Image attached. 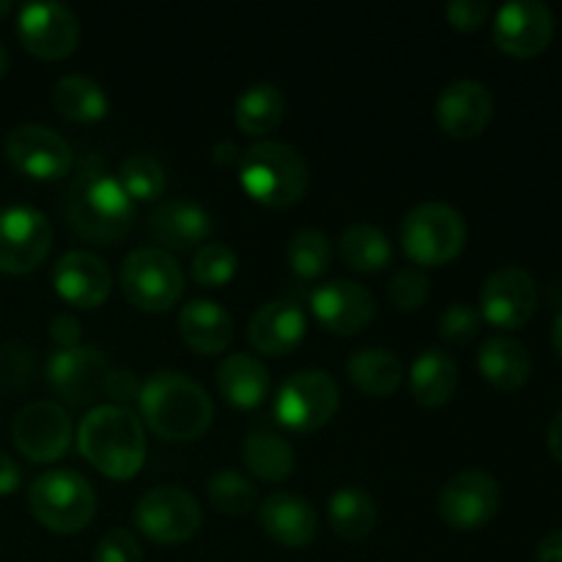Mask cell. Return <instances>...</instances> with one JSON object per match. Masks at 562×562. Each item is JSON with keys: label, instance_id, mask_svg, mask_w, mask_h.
<instances>
[{"label": "cell", "instance_id": "cell-2", "mask_svg": "<svg viewBox=\"0 0 562 562\" xmlns=\"http://www.w3.org/2000/svg\"><path fill=\"white\" fill-rule=\"evenodd\" d=\"M140 417L165 442H195L212 426V398L184 373L157 371L140 384Z\"/></svg>", "mask_w": 562, "mask_h": 562}, {"label": "cell", "instance_id": "cell-48", "mask_svg": "<svg viewBox=\"0 0 562 562\" xmlns=\"http://www.w3.org/2000/svg\"><path fill=\"white\" fill-rule=\"evenodd\" d=\"M552 344H554V351L562 357V311L560 316L554 318V327H552Z\"/></svg>", "mask_w": 562, "mask_h": 562}, {"label": "cell", "instance_id": "cell-10", "mask_svg": "<svg viewBox=\"0 0 562 562\" xmlns=\"http://www.w3.org/2000/svg\"><path fill=\"white\" fill-rule=\"evenodd\" d=\"M53 247V225L47 214L31 206L0 212V272L27 274L44 263Z\"/></svg>", "mask_w": 562, "mask_h": 562}, {"label": "cell", "instance_id": "cell-41", "mask_svg": "<svg viewBox=\"0 0 562 562\" xmlns=\"http://www.w3.org/2000/svg\"><path fill=\"white\" fill-rule=\"evenodd\" d=\"M445 14H448V22L456 31L472 33L483 27V22L492 14V5L486 0H453V3H448Z\"/></svg>", "mask_w": 562, "mask_h": 562}, {"label": "cell", "instance_id": "cell-3", "mask_svg": "<svg viewBox=\"0 0 562 562\" xmlns=\"http://www.w3.org/2000/svg\"><path fill=\"white\" fill-rule=\"evenodd\" d=\"M82 459L110 481H130L146 461V431L126 406L104 404L88 412L77 428Z\"/></svg>", "mask_w": 562, "mask_h": 562}, {"label": "cell", "instance_id": "cell-40", "mask_svg": "<svg viewBox=\"0 0 562 562\" xmlns=\"http://www.w3.org/2000/svg\"><path fill=\"white\" fill-rule=\"evenodd\" d=\"M93 562H143V547L130 530L115 527V530L104 532L102 541L97 543Z\"/></svg>", "mask_w": 562, "mask_h": 562}, {"label": "cell", "instance_id": "cell-47", "mask_svg": "<svg viewBox=\"0 0 562 562\" xmlns=\"http://www.w3.org/2000/svg\"><path fill=\"white\" fill-rule=\"evenodd\" d=\"M547 445H549V453L554 456V461H560V464H562V412L558 417H554L552 426H549Z\"/></svg>", "mask_w": 562, "mask_h": 562}, {"label": "cell", "instance_id": "cell-21", "mask_svg": "<svg viewBox=\"0 0 562 562\" xmlns=\"http://www.w3.org/2000/svg\"><path fill=\"white\" fill-rule=\"evenodd\" d=\"M307 316L296 302L272 300L258 307L247 327V338L258 355L285 357L305 340Z\"/></svg>", "mask_w": 562, "mask_h": 562}, {"label": "cell", "instance_id": "cell-33", "mask_svg": "<svg viewBox=\"0 0 562 562\" xmlns=\"http://www.w3.org/2000/svg\"><path fill=\"white\" fill-rule=\"evenodd\" d=\"M340 258L349 269L362 274L382 272L393 261V245L387 236L368 223H355L340 236Z\"/></svg>", "mask_w": 562, "mask_h": 562}, {"label": "cell", "instance_id": "cell-28", "mask_svg": "<svg viewBox=\"0 0 562 562\" xmlns=\"http://www.w3.org/2000/svg\"><path fill=\"white\" fill-rule=\"evenodd\" d=\"M351 384L368 398H390L404 382V366L387 349H360L346 362Z\"/></svg>", "mask_w": 562, "mask_h": 562}, {"label": "cell", "instance_id": "cell-44", "mask_svg": "<svg viewBox=\"0 0 562 562\" xmlns=\"http://www.w3.org/2000/svg\"><path fill=\"white\" fill-rule=\"evenodd\" d=\"M20 481H22V472L20 467H16V461L11 459V456L0 453V497L14 494L16 488H20Z\"/></svg>", "mask_w": 562, "mask_h": 562}, {"label": "cell", "instance_id": "cell-26", "mask_svg": "<svg viewBox=\"0 0 562 562\" xmlns=\"http://www.w3.org/2000/svg\"><path fill=\"white\" fill-rule=\"evenodd\" d=\"M477 368H481L483 379L492 387L503 390V393H514V390L525 387L530 382L532 360L525 344L514 338H488L477 351Z\"/></svg>", "mask_w": 562, "mask_h": 562}, {"label": "cell", "instance_id": "cell-17", "mask_svg": "<svg viewBox=\"0 0 562 562\" xmlns=\"http://www.w3.org/2000/svg\"><path fill=\"white\" fill-rule=\"evenodd\" d=\"M538 305V289L530 272L519 267L497 269L483 283L481 291V318L492 327L519 329L532 318Z\"/></svg>", "mask_w": 562, "mask_h": 562}, {"label": "cell", "instance_id": "cell-32", "mask_svg": "<svg viewBox=\"0 0 562 562\" xmlns=\"http://www.w3.org/2000/svg\"><path fill=\"white\" fill-rule=\"evenodd\" d=\"M285 115V97L272 82H256L247 88L234 108V121L247 137L269 135Z\"/></svg>", "mask_w": 562, "mask_h": 562}, {"label": "cell", "instance_id": "cell-8", "mask_svg": "<svg viewBox=\"0 0 562 562\" xmlns=\"http://www.w3.org/2000/svg\"><path fill=\"white\" fill-rule=\"evenodd\" d=\"M340 406V390L327 371H296L274 395V417L294 434H313L327 426Z\"/></svg>", "mask_w": 562, "mask_h": 562}, {"label": "cell", "instance_id": "cell-4", "mask_svg": "<svg viewBox=\"0 0 562 562\" xmlns=\"http://www.w3.org/2000/svg\"><path fill=\"white\" fill-rule=\"evenodd\" d=\"M241 190L269 209H289L305 198L311 168L289 143L263 140L247 148L239 162Z\"/></svg>", "mask_w": 562, "mask_h": 562}, {"label": "cell", "instance_id": "cell-46", "mask_svg": "<svg viewBox=\"0 0 562 562\" xmlns=\"http://www.w3.org/2000/svg\"><path fill=\"white\" fill-rule=\"evenodd\" d=\"M212 159L217 165H223V168H228V165L241 162V151H239V146H236V143L220 140L217 146L212 148Z\"/></svg>", "mask_w": 562, "mask_h": 562}, {"label": "cell", "instance_id": "cell-25", "mask_svg": "<svg viewBox=\"0 0 562 562\" xmlns=\"http://www.w3.org/2000/svg\"><path fill=\"white\" fill-rule=\"evenodd\" d=\"M217 390L234 409H256L269 395V371L258 357L236 351L217 368Z\"/></svg>", "mask_w": 562, "mask_h": 562}, {"label": "cell", "instance_id": "cell-23", "mask_svg": "<svg viewBox=\"0 0 562 562\" xmlns=\"http://www.w3.org/2000/svg\"><path fill=\"white\" fill-rule=\"evenodd\" d=\"M258 525L280 547L302 549L316 538L318 514L305 497L280 492L258 505Z\"/></svg>", "mask_w": 562, "mask_h": 562}, {"label": "cell", "instance_id": "cell-16", "mask_svg": "<svg viewBox=\"0 0 562 562\" xmlns=\"http://www.w3.org/2000/svg\"><path fill=\"white\" fill-rule=\"evenodd\" d=\"M554 16L538 0L505 3L494 16V44L510 58H536L552 44Z\"/></svg>", "mask_w": 562, "mask_h": 562}, {"label": "cell", "instance_id": "cell-45", "mask_svg": "<svg viewBox=\"0 0 562 562\" xmlns=\"http://www.w3.org/2000/svg\"><path fill=\"white\" fill-rule=\"evenodd\" d=\"M536 562H562V530L549 532V536L538 543Z\"/></svg>", "mask_w": 562, "mask_h": 562}, {"label": "cell", "instance_id": "cell-39", "mask_svg": "<svg viewBox=\"0 0 562 562\" xmlns=\"http://www.w3.org/2000/svg\"><path fill=\"white\" fill-rule=\"evenodd\" d=\"M481 311L467 302H456L439 318V335H442L448 344H470L472 338L481 329Z\"/></svg>", "mask_w": 562, "mask_h": 562}, {"label": "cell", "instance_id": "cell-29", "mask_svg": "<svg viewBox=\"0 0 562 562\" xmlns=\"http://www.w3.org/2000/svg\"><path fill=\"white\" fill-rule=\"evenodd\" d=\"M53 104L71 124H93L110 113V99L97 80L86 75H66L55 82Z\"/></svg>", "mask_w": 562, "mask_h": 562}, {"label": "cell", "instance_id": "cell-1", "mask_svg": "<svg viewBox=\"0 0 562 562\" xmlns=\"http://www.w3.org/2000/svg\"><path fill=\"white\" fill-rule=\"evenodd\" d=\"M66 223L80 239L93 245H115L124 239L135 220V203L126 195L108 165L91 154L77 168L75 181L66 192Z\"/></svg>", "mask_w": 562, "mask_h": 562}, {"label": "cell", "instance_id": "cell-37", "mask_svg": "<svg viewBox=\"0 0 562 562\" xmlns=\"http://www.w3.org/2000/svg\"><path fill=\"white\" fill-rule=\"evenodd\" d=\"M333 250L322 231H296L289 241V267L300 280H318L329 269Z\"/></svg>", "mask_w": 562, "mask_h": 562}, {"label": "cell", "instance_id": "cell-24", "mask_svg": "<svg viewBox=\"0 0 562 562\" xmlns=\"http://www.w3.org/2000/svg\"><path fill=\"white\" fill-rule=\"evenodd\" d=\"M179 335L195 355H220L234 340V318L212 300H192L179 313Z\"/></svg>", "mask_w": 562, "mask_h": 562}, {"label": "cell", "instance_id": "cell-50", "mask_svg": "<svg viewBox=\"0 0 562 562\" xmlns=\"http://www.w3.org/2000/svg\"><path fill=\"white\" fill-rule=\"evenodd\" d=\"M9 11H11V3H9V0H0V20H3V16L9 14Z\"/></svg>", "mask_w": 562, "mask_h": 562}, {"label": "cell", "instance_id": "cell-5", "mask_svg": "<svg viewBox=\"0 0 562 562\" xmlns=\"http://www.w3.org/2000/svg\"><path fill=\"white\" fill-rule=\"evenodd\" d=\"M31 514L42 527L58 536H75L91 525L97 514V492L75 470H49L31 483Z\"/></svg>", "mask_w": 562, "mask_h": 562}, {"label": "cell", "instance_id": "cell-43", "mask_svg": "<svg viewBox=\"0 0 562 562\" xmlns=\"http://www.w3.org/2000/svg\"><path fill=\"white\" fill-rule=\"evenodd\" d=\"M104 393H108L113 401H119L121 406L124 401H132L140 395V384L135 382L132 371H110L108 384H104Z\"/></svg>", "mask_w": 562, "mask_h": 562}, {"label": "cell", "instance_id": "cell-49", "mask_svg": "<svg viewBox=\"0 0 562 562\" xmlns=\"http://www.w3.org/2000/svg\"><path fill=\"white\" fill-rule=\"evenodd\" d=\"M5 71H9V53H5V47L0 44V80H3Z\"/></svg>", "mask_w": 562, "mask_h": 562}, {"label": "cell", "instance_id": "cell-22", "mask_svg": "<svg viewBox=\"0 0 562 562\" xmlns=\"http://www.w3.org/2000/svg\"><path fill=\"white\" fill-rule=\"evenodd\" d=\"M212 228L214 225L206 209L181 201V198L159 203L148 217V231L154 239L176 252H192L203 247L212 236Z\"/></svg>", "mask_w": 562, "mask_h": 562}, {"label": "cell", "instance_id": "cell-35", "mask_svg": "<svg viewBox=\"0 0 562 562\" xmlns=\"http://www.w3.org/2000/svg\"><path fill=\"white\" fill-rule=\"evenodd\" d=\"M209 503L214 510L225 516H245L250 510L258 508V492L250 483V477H245L236 470H220L209 477Z\"/></svg>", "mask_w": 562, "mask_h": 562}, {"label": "cell", "instance_id": "cell-42", "mask_svg": "<svg viewBox=\"0 0 562 562\" xmlns=\"http://www.w3.org/2000/svg\"><path fill=\"white\" fill-rule=\"evenodd\" d=\"M49 338L58 344V349H75V346H80L82 338L80 322L71 313H58L49 324Z\"/></svg>", "mask_w": 562, "mask_h": 562}, {"label": "cell", "instance_id": "cell-19", "mask_svg": "<svg viewBox=\"0 0 562 562\" xmlns=\"http://www.w3.org/2000/svg\"><path fill=\"white\" fill-rule=\"evenodd\" d=\"M439 130L456 140H475L486 132L494 115V97L483 82L456 80L437 99Z\"/></svg>", "mask_w": 562, "mask_h": 562}, {"label": "cell", "instance_id": "cell-34", "mask_svg": "<svg viewBox=\"0 0 562 562\" xmlns=\"http://www.w3.org/2000/svg\"><path fill=\"white\" fill-rule=\"evenodd\" d=\"M119 184L124 187L132 203H154L165 195V168L159 165L157 157L151 154H130L124 162L119 165Z\"/></svg>", "mask_w": 562, "mask_h": 562}, {"label": "cell", "instance_id": "cell-12", "mask_svg": "<svg viewBox=\"0 0 562 562\" xmlns=\"http://www.w3.org/2000/svg\"><path fill=\"white\" fill-rule=\"evenodd\" d=\"M110 360L97 346L58 349L47 362V382L69 406H91L104 393Z\"/></svg>", "mask_w": 562, "mask_h": 562}, {"label": "cell", "instance_id": "cell-31", "mask_svg": "<svg viewBox=\"0 0 562 562\" xmlns=\"http://www.w3.org/2000/svg\"><path fill=\"white\" fill-rule=\"evenodd\" d=\"M327 519L335 536L344 538V541L360 543L376 527V505H373V497L368 492L346 486L335 492L333 499H329Z\"/></svg>", "mask_w": 562, "mask_h": 562}, {"label": "cell", "instance_id": "cell-38", "mask_svg": "<svg viewBox=\"0 0 562 562\" xmlns=\"http://www.w3.org/2000/svg\"><path fill=\"white\" fill-rule=\"evenodd\" d=\"M431 296V280L426 278V272L417 267H406L401 272L393 274L390 280V302L395 305V311L401 313H415Z\"/></svg>", "mask_w": 562, "mask_h": 562}, {"label": "cell", "instance_id": "cell-6", "mask_svg": "<svg viewBox=\"0 0 562 562\" xmlns=\"http://www.w3.org/2000/svg\"><path fill=\"white\" fill-rule=\"evenodd\" d=\"M401 245H404L409 261L420 263V267H445V263L456 261L464 250V217L448 203H420L404 217Z\"/></svg>", "mask_w": 562, "mask_h": 562}, {"label": "cell", "instance_id": "cell-36", "mask_svg": "<svg viewBox=\"0 0 562 562\" xmlns=\"http://www.w3.org/2000/svg\"><path fill=\"white\" fill-rule=\"evenodd\" d=\"M239 272V256L225 241H206L192 256V280L203 289H225Z\"/></svg>", "mask_w": 562, "mask_h": 562}, {"label": "cell", "instance_id": "cell-15", "mask_svg": "<svg viewBox=\"0 0 562 562\" xmlns=\"http://www.w3.org/2000/svg\"><path fill=\"white\" fill-rule=\"evenodd\" d=\"M16 450L33 464H49L66 456L71 445V420L53 401H36L20 409L11 426Z\"/></svg>", "mask_w": 562, "mask_h": 562}, {"label": "cell", "instance_id": "cell-30", "mask_svg": "<svg viewBox=\"0 0 562 562\" xmlns=\"http://www.w3.org/2000/svg\"><path fill=\"white\" fill-rule=\"evenodd\" d=\"M241 461L261 483H283L294 472L296 459L285 437L274 431H252L241 445Z\"/></svg>", "mask_w": 562, "mask_h": 562}, {"label": "cell", "instance_id": "cell-11", "mask_svg": "<svg viewBox=\"0 0 562 562\" xmlns=\"http://www.w3.org/2000/svg\"><path fill=\"white\" fill-rule=\"evenodd\" d=\"M503 505L499 483L488 472L467 470L450 477L439 494V516L450 530L472 532L486 527Z\"/></svg>", "mask_w": 562, "mask_h": 562}, {"label": "cell", "instance_id": "cell-7", "mask_svg": "<svg viewBox=\"0 0 562 562\" xmlns=\"http://www.w3.org/2000/svg\"><path fill=\"white\" fill-rule=\"evenodd\" d=\"M121 291L137 311L165 313L184 294V272L168 250L140 247L121 263Z\"/></svg>", "mask_w": 562, "mask_h": 562}, {"label": "cell", "instance_id": "cell-13", "mask_svg": "<svg viewBox=\"0 0 562 562\" xmlns=\"http://www.w3.org/2000/svg\"><path fill=\"white\" fill-rule=\"evenodd\" d=\"M16 36L33 58L64 60L80 42V22L64 3H31L20 11Z\"/></svg>", "mask_w": 562, "mask_h": 562}, {"label": "cell", "instance_id": "cell-18", "mask_svg": "<svg viewBox=\"0 0 562 562\" xmlns=\"http://www.w3.org/2000/svg\"><path fill=\"white\" fill-rule=\"evenodd\" d=\"M311 311L324 329L340 338H351L376 318V302L366 285L355 280H333L313 291Z\"/></svg>", "mask_w": 562, "mask_h": 562}, {"label": "cell", "instance_id": "cell-20", "mask_svg": "<svg viewBox=\"0 0 562 562\" xmlns=\"http://www.w3.org/2000/svg\"><path fill=\"white\" fill-rule=\"evenodd\" d=\"M55 294L71 307L93 311L113 291V274L108 263L88 250H71L53 269Z\"/></svg>", "mask_w": 562, "mask_h": 562}, {"label": "cell", "instance_id": "cell-9", "mask_svg": "<svg viewBox=\"0 0 562 562\" xmlns=\"http://www.w3.org/2000/svg\"><path fill=\"white\" fill-rule=\"evenodd\" d=\"M201 505L179 486H157L140 497L135 525L157 547H179L201 530Z\"/></svg>", "mask_w": 562, "mask_h": 562}, {"label": "cell", "instance_id": "cell-14", "mask_svg": "<svg viewBox=\"0 0 562 562\" xmlns=\"http://www.w3.org/2000/svg\"><path fill=\"white\" fill-rule=\"evenodd\" d=\"M5 157L20 173L36 181H58L71 170L75 154L55 130L42 124H22L5 137Z\"/></svg>", "mask_w": 562, "mask_h": 562}, {"label": "cell", "instance_id": "cell-27", "mask_svg": "<svg viewBox=\"0 0 562 562\" xmlns=\"http://www.w3.org/2000/svg\"><path fill=\"white\" fill-rule=\"evenodd\" d=\"M459 387V366L448 351L428 349L415 360L409 373V393L426 409L445 406Z\"/></svg>", "mask_w": 562, "mask_h": 562}]
</instances>
